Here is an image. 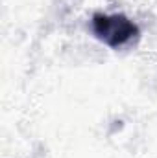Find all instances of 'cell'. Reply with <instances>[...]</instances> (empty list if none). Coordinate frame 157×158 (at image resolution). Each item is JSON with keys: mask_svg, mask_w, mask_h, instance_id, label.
Masks as SVG:
<instances>
[{"mask_svg": "<svg viewBox=\"0 0 157 158\" xmlns=\"http://www.w3.org/2000/svg\"><path fill=\"white\" fill-rule=\"evenodd\" d=\"M92 31L100 40L111 48H120L139 35L137 24H133L124 15H102L92 17Z\"/></svg>", "mask_w": 157, "mask_h": 158, "instance_id": "6da1fadb", "label": "cell"}]
</instances>
